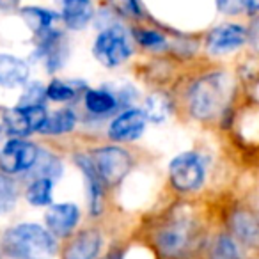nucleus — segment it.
Returning a JSON list of instances; mask_svg holds the SVG:
<instances>
[{
    "instance_id": "nucleus-1",
    "label": "nucleus",
    "mask_w": 259,
    "mask_h": 259,
    "mask_svg": "<svg viewBox=\"0 0 259 259\" xmlns=\"http://www.w3.org/2000/svg\"><path fill=\"white\" fill-rule=\"evenodd\" d=\"M151 243L160 259H190L201 243V231L194 219L176 213L155 227Z\"/></svg>"
},
{
    "instance_id": "nucleus-2",
    "label": "nucleus",
    "mask_w": 259,
    "mask_h": 259,
    "mask_svg": "<svg viewBox=\"0 0 259 259\" xmlns=\"http://www.w3.org/2000/svg\"><path fill=\"white\" fill-rule=\"evenodd\" d=\"M231 100V82L224 73H208L190 83L187 91L188 114L201 122L215 121Z\"/></svg>"
},
{
    "instance_id": "nucleus-3",
    "label": "nucleus",
    "mask_w": 259,
    "mask_h": 259,
    "mask_svg": "<svg viewBox=\"0 0 259 259\" xmlns=\"http://www.w3.org/2000/svg\"><path fill=\"white\" fill-rule=\"evenodd\" d=\"M4 250L13 259H52L54 234L37 224H20L6 233Z\"/></svg>"
},
{
    "instance_id": "nucleus-4",
    "label": "nucleus",
    "mask_w": 259,
    "mask_h": 259,
    "mask_svg": "<svg viewBox=\"0 0 259 259\" xmlns=\"http://www.w3.org/2000/svg\"><path fill=\"white\" fill-rule=\"evenodd\" d=\"M96 172L107 188H114L122 183L134 169V158L124 148L119 146H101L89 153Z\"/></svg>"
},
{
    "instance_id": "nucleus-5",
    "label": "nucleus",
    "mask_w": 259,
    "mask_h": 259,
    "mask_svg": "<svg viewBox=\"0 0 259 259\" xmlns=\"http://www.w3.org/2000/svg\"><path fill=\"white\" fill-rule=\"evenodd\" d=\"M93 54L105 68H117L132 57L134 45L121 25H108L98 34Z\"/></svg>"
},
{
    "instance_id": "nucleus-6",
    "label": "nucleus",
    "mask_w": 259,
    "mask_h": 259,
    "mask_svg": "<svg viewBox=\"0 0 259 259\" xmlns=\"http://www.w3.org/2000/svg\"><path fill=\"white\" fill-rule=\"evenodd\" d=\"M206 180V163L199 153L188 151L170 162L169 165V181L172 188L181 194L197 192L204 185Z\"/></svg>"
},
{
    "instance_id": "nucleus-7",
    "label": "nucleus",
    "mask_w": 259,
    "mask_h": 259,
    "mask_svg": "<svg viewBox=\"0 0 259 259\" xmlns=\"http://www.w3.org/2000/svg\"><path fill=\"white\" fill-rule=\"evenodd\" d=\"M47 117L48 112L45 110L43 105H30V107L18 105L4 112V130L18 139L27 137L34 132H39Z\"/></svg>"
},
{
    "instance_id": "nucleus-8",
    "label": "nucleus",
    "mask_w": 259,
    "mask_h": 259,
    "mask_svg": "<svg viewBox=\"0 0 259 259\" xmlns=\"http://www.w3.org/2000/svg\"><path fill=\"white\" fill-rule=\"evenodd\" d=\"M37 155L39 149L36 144L22 139H13L0 149V169L6 174L27 172L34 165Z\"/></svg>"
},
{
    "instance_id": "nucleus-9",
    "label": "nucleus",
    "mask_w": 259,
    "mask_h": 259,
    "mask_svg": "<svg viewBox=\"0 0 259 259\" xmlns=\"http://www.w3.org/2000/svg\"><path fill=\"white\" fill-rule=\"evenodd\" d=\"M146 122L148 119L142 110L126 108L112 119L110 126H108V137L115 142H132L144 134Z\"/></svg>"
},
{
    "instance_id": "nucleus-10",
    "label": "nucleus",
    "mask_w": 259,
    "mask_h": 259,
    "mask_svg": "<svg viewBox=\"0 0 259 259\" xmlns=\"http://www.w3.org/2000/svg\"><path fill=\"white\" fill-rule=\"evenodd\" d=\"M247 43V29L238 23H224L209 32L206 47L213 55H224L238 50Z\"/></svg>"
},
{
    "instance_id": "nucleus-11",
    "label": "nucleus",
    "mask_w": 259,
    "mask_h": 259,
    "mask_svg": "<svg viewBox=\"0 0 259 259\" xmlns=\"http://www.w3.org/2000/svg\"><path fill=\"white\" fill-rule=\"evenodd\" d=\"M101 243H103V236L100 229L96 227L82 229L66 243L62 259H98Z\"/></svg>"
},
{
    "instance_id": "nucleus-12",
    "label": "nucleus",
    "mask_w": 259,
    "mask_h": 259,
    "mask_svg": "<svg viewBox=\"0 0 259 259\" xmlns=\"http://www.w3.org/2000/svg\"><path fill=\"white\" fill-rule=\"evenodd\" d=\"M75 163L80 167L83 174V180L87 185V194H89V211L94 217L101 215L105 208V185L101 181L100 174L96 172L93 165V160H91L89 153L87 155H76L75 156Z\"/></svg>"
},
{
    "instance_id": "nucleus-13",
    "label": "nucleus",
    "mask_w": 259,
    "mask_h": 259,
    "mask_svg": "<svg viewBox=\"0 0 259 259\" xmlns=\"http://www.w3.org/2000/svg\"><path fill=\"white\" fill-rule=\"evenodd\" d=\"M231 236L250 248L259 247V220L248 209H234L229 219Z\"/></svg>"
},
{
    "instance_id": "nucleus-14",
    "label": "nucleus",
    "mask_w": 259,
    "mask_h": 259,
    "mask_svg": "<svg viewBox=\"0 0 259 259\" xmlns=\"http://www.w3.org/2000/svg\"><path fill=\"white\" fill-rule=\"evenodd\" d=\"M48 231L55 236H69L80 220V209L73 202H62V204H52L47 215Z\"/></svg>"
},
{
    "instance_id": "nucleus-15",
    "label": "nucleus",
    "mask_w": 259,
    "mask_h": 259,
    "mask_svg": "<svg viewBox=\"0 0 259 259\" xmlns=\"http://www.w3.org/2000/svg\"><path fill=\"white\" fill-rule=\"evenodd\" d=\"M30 75L29 64L23 59L9 54H0V85L18 87L27 83Z\"/></svg>"
},
{
    "instance_id": "nucleus-16",
    "label": "nucleus",
    "mask_w": 259,
    "mask_h": 259,
    "mask_svg": "<svg viewBox=\"0 0 259 259\" xmlns=\"http://www.w3.org/2000/svg\"><path fill=\"white\" fill-rule=\"evenodd\" d=\"M61 18L71 30H82L93 20V2L91 0H61Z\"/></svg>"
},
{
    "instance_id": "nucleus-17",
    "label": "nucleus",
    "mask_w": 259,
    "mask_h": 259,
    "mask_svg": "<svg viewBox=\"0 0 259 259\" xmlns=\"http://www.w3.org/2000/svg\"><path fill=\"white\" fill-rule=\"evenodd\" d=\"M83 103L85 108L91 112L93 115H108L114 110H117L121 105H119L117 98L114 96L108 87H101V89H87L83 94Z\"/></svg>"
},
{
    "instance_id": "nucleus-18",
    "label": "nucleus",
    "mask_w": 259,
    "mask_h": 259,
    "mask_svg": "<svg viewBox=\"0 0 259 259\" xmlns=\"http://www.w3.org/2000/svg\"><path fill=\"white\" fill-rule=\"evenodd\" d=\"M23 22L27 23L30 30H32L36 36H41V34L48 32L54 25V22L59 18L57 13L50 11V9L45 8H37V6H27L20 11Z\"/></svg>"
},
{
    "instance_id": "nucleus-19",
    "label": "nucleus",
    "mask_w": 259,
    "mask_h": 259,
    "mask_svg": "<svg viewBox=\"0 0 259 259\" xmlns=\"http://www.w3.org/2000/svg\"><path fill=\"white\" fill-rule=\"evenodd\" d=\"M170 107H172L170 98L167 96L165 93L158 91V93H151L146 98L142 112H144L148 122H156V124H158V122H163L169 117Z\"/></svg>"
},
{
    "instance_id": "nucleus-20",
    "label": "nucleus",
    "mask_w": 259,
    "mask_h": 259,
    "mask_svg": "<svg viewBox=\"0 0 259 259\" xmlns=\"http://www.w3.org/2000/svg\"><path fill=\"white\" fill-rule=\"evenodd\" d=\"M76 124V115L69 108H59L54 114H50L45 121L43 128L39 130L45 135H62L68 134L75 128Z\"/></svg>"
},
{
    "instance_id": "nucleus-21",
    "label": "nucleus",
    "mask_w": 259,
    "mask_h": 259,
    "mask_svg": "<svg viewBox=\"0 0 259 259\" xmlns=\"http://www.w3.org/2000/svg\"><path fill=\"white\" fill-rule=\"evenodd\" d=\"M27 172H30V176L36 180V178H48V180H57L59 176L62 174V165L61 160L55 158L54 155L47 151H39L34 165L30 167Z\"/></svg>"
},
{
    "instance_id": "nucleus-22",
    "label": "nucleus",
    "mask_w": 259,
    "mask_h": 259,
    "mask_svg": "<svg viewBox=\"0 0 259 259\" xmlns=\"http://www.w3.org/2000/svg\"><path fill=\"white\" fill-rule=\"evenodd\" d=\"M209 259H241L236 240L227 233L219 234L211 245Z\"/></svg>"
},
{
    "instance_id": "nucleus-23",
    "label": "nucleus",
    "mask_w": 259,
    "mask_h": 259,
    "mask_svg": "<svg viewBox=\"0 0 259 259\" xmlns=\"http://www.w3.org/2000/svg\"><path fill=\"white\" fill-rule=\"evenodd\" d=\"M52 187L54 181L48 178H36L27 188V201L32 206H48L52 204Z\"/></svg>"
},
{
    "instance_id": "nucleus-24",
    "label": "nucleus",
    "mask_w": 259,
    "mask_h": 259,
    "mask_svg": "<svg viewBox=\"0 0 259 259\" xmlns=\"http://www.w3.org/2000/svg\"><path fill=\"white\" fill-rule=\"evenodd\" d=\"M76 94H78V89L73 83L62 82V80H54L47 87V98H50L52 101L66 103V101H71L73 98H76Z\"/></svg>"
},
{
    "instance_id": "nucleus-25",
    "label": "nucleus",
    "mask_w": 259,
    "mask_h": 259,
    "mask_svg": "<svg viewBox=\"0 0 259 259\" xmlns=\"http://www.w3.org/2000/svg\"><path fill=\"white\" fill-rule=\"evenodd\" d=\"M16 204V187L8 176H0V215L8 213Z\"/></svg>"
},
{
    "instance_id": "nucleus-26",
    "label": "nucleus",
    "mask_w": 259,
    "mask_h": 259,
    "mask_svg": "<svg viewBox=\"0 0 259 259\" xmlns=\"http://www.w3.org/2000/svg\"><path fill=\"white\" fill-rule=\"evenodd\" d=\"M134 37H135V41L144 48L165 47V37H163V34L156 32V30H151V29H135Z\"/></svg>"
},
{
    "instance_id": "nucleus-27",
    "label": "nucleus",
    "mask_w": 259,
    "mask_h": 259,
    "mask_svg": "<svg viewBox=\"0 0 259 259\" xmlns=\"http://www.w3.org/2000/svg\"><path fill=\"white\" fill-rule=\"evenodd\" d=\"M45 98H47V87H43L39 82H32L27 85L25 91H23L22 98H20V105H22V107L43 105Z\"/></svg>"
},
{
    "instance_id": "nucleus-28",
    "label": "nucleus",
    "mask_w": 259,
    "mask_h": 259,
    "mask_svg": "<svg viewBox=\"0 0 259 259\" xmlns=\"http://www.w3.org/2000/svg\"><path fill=\"white\" fill-rule=\"evenodd\" d=\"M217 8L224 15L252 13V0H217Z\"/></svg>"
},
{
    "instance_id": "nucleus-29",
    "label": "nucleus",
    "mask_w": 259,
    "mask_h": 259,
    "mask_svg": "<svg viewBox=\"0 0 259 259\" xmlns=\"http://www.w3.org/2000/svg\"><path fill=\"white\" fill-rule=\"evenodd\" d=\"M115 13L128 18H139L141 16V8L137 0H108Z\"/></svg>"
},
{
    "instance_id": "nucleus-30",
    "label": "nucleus",
    "mask_w": 259,
    "mask_h": 259,
    "mask_svg": "<svg viewBox=\"0 0 259 259\" xmlns=\"http://www.w3.org/2000/svg\"><path fill=\"white\" fill-rule=\"evenodd\" d=\"M247 41L255 54H259V16L250 23V29L247 30Z\"/></svg>"
},
{
    "instance_id": "nucleus-31",
    "label": "nucleus",
    "mask_w": 259,
    "mask_h": 259,
    "mask_svg": "<svg viewBox=\"0 0 259 259\" xmlns=\"http://www.w3.org/2000/svg\"><path fill=\"white\" fill-rule=\"evenodd\" d=\"M103 259H124V255H122V250H119V248H114V250H110L107 255H105Z\"/></svg>"
},
{
    "instance_id": "nucleus-32",
    "label": "nucleus",
    "mask_w": 259,
    "mask_h": 259,
    "mask_svg": "<svg viewBox=\"0 0 259 259\" xmlns=\"http://www.w3.org/2000/svg\"><path fill=\"white\" fill-rule=\"evenodd\" d=\"M259 11V0H252V13Z\"/></svg>"
},
{
    "instance_id": "nucleus-33",
    "label": "nucleus",
    "mask_w": 259,
    "mask_h": 259,
    "mask_svg": "<svg viewBox=\"0 0 259 259\" xmlns=\"http://www.w3.org/2000/svg\"><path fill=\"white\" fill-rule=\"evenodd\" d=\"M2 141H4V128L0 126V146H2Z\"/></svg>"
}]
</instances>
